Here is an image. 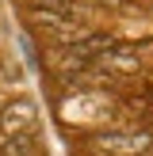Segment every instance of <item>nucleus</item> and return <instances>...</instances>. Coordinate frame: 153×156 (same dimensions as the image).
I'll return each instance as SVG.
<instances>
[{
  "label": "nucleus",
  "instance_id": "2",
  "mask_svg": "<svg viewBox=\"0 0 153 156\" xmlns=\"http://www.w3.org/2000/svg\"><path fill=\"white\" fill-rule=\"evenodd\" d=\"M111 4H122V0H111Z\"/></svg>",
  "mask_w": 153,
  "mask_h": 156
},
{
  "label": "nucleus",
  "instance_id": "1",
  "mask_svg": "<svg viewBox=\"0 0 153 156\" xmlns=\"http://www.w3.org/2000/svg\"><path fill=\"white\" fill-rule=\"evenodd\" d=\"M107 152H119V156H138L149 149V137L145 133H111V137H99Z\"/></svg>",
  "mask_w": 153,
  "mask_h": 156
}]
</instances>
